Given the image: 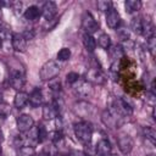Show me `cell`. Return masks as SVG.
<instances>
[{
  "instance_id": "6da1fadb",
  "label": "cell",
  "mask_w": 156,
  "mask_h": 156,
  "mask_svg": "<svg viewBox=\"0 0 156 156\" xmlns=\"http://www.w3.org/2000/svg\"><path fill=\"white\" fill-rule=\"evenodd\" d=\"M73 132L74 135L77 136V139L82 143V144H88L91 141V136H93V129L90 127V124L85 121H80L73 124Z\"/></svg>"
},
{
  "instance_id": "7a4b0ae2",
  "label": "cell",
  "mask_w": 156,
  "mask_h": 156,
  "mask_svg": "<svg viewBox=\"0 0 156 156\" xmlns=\"http://www.w3.org/2000/svg\"><path fill=\"white\" fill-rule=\"evenodd\" d=\"M58 73H60V65L54 60L46 61L39 69V77L44 82H49V80L56 78L58 76Z\"/></svg>"
},
{
  "instance_id": "3957f363",
  "label": "cell",
  "mask_w": 156,
  "mask_h": 156,
  "mask_svg": "<svg viewBox=\"0 0 156 156\" xmlns=\"http://www.w3.org/2000/svg\"><path fill=\"white\" fill-rule=\"evenodd\" d=\"M73 90H74V94L80 98V99H87L89 98L91 94H93V88H91V84L89 82H87L85 79H78L73 85H72Z\"/></svg>"
},
{
  "instance_id": "277c9868",
  "label": "cell",
  "mask_w": 156,
  "mask_h": 156,
  "mask_svg": "<svg viewBox=\"0 0 156 156\" xmlns=\"http://www.w3.org/2000/svg\"><path fill=\"white\" fill-rule=\"evenodd\" d=\"M82 28L84 29V32L87 34H91L95 33L99 29V23L96 22V20L94 18V16L90 12H84L83 17H82Z\"/></svg>"
},
{
  "instance_id": "5b68a950",
  "label": "cell",
  "mask_w": 156,
  "mask_h": 156,
  "mask_svg": "<svg viewBox=\"0 0 156 156\" xmlns=\"http://www.w3.org/2000/svg\"><path fill=\"white\" fill-rule=\"evenodd\" d=\"M85 80L89 82L90 84H99V85H101V84H104L106 82V76L102 73L101 69L93 67V68L88 69V72L85 73Z\"/></svg>"
},
{
  "instance_id": "8992f818",
  "label": "cell",
  "mask_w": 156,
  "mask_h": 156,
  "mask_svg": "<svg viewBox=\"0 0 156 156\" xmlns=\"http://www.w3.org/2000/svg\"><path fill=\"white\" fill-rule=\"evenodd\" d=\"M16 124H17V129L21 133H26L33 128L34 119L32 118V116H29L27 113H22L16 118Z\"/></svg>"
},
{
  "instance_id": "52a82bcc",
  "label": "cell",
  "mask_w": 156,
  "mask_h": 156,
  "mask_svg": "<svg viewBox=\"0 0 156 156\" xmlns=\"http://www.w3.org/2000/svg\"><path fill=\"white\" fill-rule=\"evenodd\" d=\"M117 145H118V149L121 150V152L127 155L133 150L134 143H133V139L128 134H121L117 139Z\"/></svg>"
},
{
  "instance_id": "ba28073f",
  "label": "cell",
  "mask_w": 156,
  "mask_h": 156,
  "mask_svg": "<svg viewBox=\"0 0 156 156\" xmlns=\"http://www.w3.org/2000/svg\"><path fill=\"white\" fill-rule=\"evenodd\" d=\"M106 24L111 28V29H117L119 23H121V16L117 11V9L115 7H111L107 12H106Z\"/></svg>"
},
{
  "instance_id": "9c48e42d",
  "label": "cell",
  "mask_w": 156,
  "mask_h": 156,
  "mask_svg": "<svg viewBox=\"0 0 156 156\" xmlns=\"http://www.w3.org/2000/svg\"><path fill=\"white\" fill-rule=\"evenodd\" d=\"M11 45L12 49L17 52H24L27 49V40L24 39V37L20 33H13L11 35Z\"/></svg>"
},
{
  "instance_id": "30bf717a",
  "label": "cell",
  "mask_w": 156,
  "mask_h": 156,
  "mask_svg": "<svg viewBox=\"0 0 156 156\" xmlns=\"http://www.w3.org/2000/svg\"><path fill=\"white\" fill-rule=\"evenodd\" d=\"M57 13V6L54 1H46L41 7V16L49 22L55 18Z\"/></svg>"
},
{
  "instance_id": "8fae6325",
  "label": "cell",
  "mask_w": 156,
  "mask_h": 156,
  "mask_svg": "<svg viewBox=\"0 0 156 156\" xmlns=\"http://www.w3.org/2000/svg\"><path fill=\"white\" fill-rule=\"evenodd\" d=\"M10 84H11V87L13 89L21 91V89L24 85V76H23V73L20 72V71H11Z\"/></svg>"
},
{
  "instance_id": "7c38bea8",
  "label": "cell",
  "mask_w": 156,
  "mask_h": 156,
  "mask_svg": "<svg viewBox=\"0 0 156 156\" xmlns=\"http://www.w3.org/2000/svg\"><path fill=\"white\" fill-rule=\"evenodd\" d=\"M112 146L107 139H100L95 146V151L98 156H110Z\"/></svg>"
},
{
  "instance_id": "4fadbf2b",
  "label": "cell",
  "mask_w": 156,
  "mask_h": 156,
  "mask_svg": "<svg viewBox=\"0 0 156 156\" xmlns=\"http://www.w3.org/2000/svg\"><path fill=\"white\" fill-rule=\"evenodd\" d=\"M43 93L39 88L34 89L30 94H29V98H28V102L32 107H39L41 104H43Z\"/></svg>"
},
{
  "instance_id": "5bb4252c",
  "label": "cell",
  "mask_w": 156,
  "mask_h": 156,
  "mask_svg": "<svg viewBox=\"0 0 156 156\" xmlns=\"http://www.w3.org/2000/svg\"><path fill=\"white\" fill-rule=\"evenodd\" d=\"M23 16H24V18L26 20H28V21H37L40 16H41V10L38 7V6H35V5H32V6H29V7H27L26 9V11H24V13H23Z\"/></svg>"
},
{
  "instance_id": "9a60e30c",
  "label": "cell",
  "mask_w": 156,
  "mask_h": 156,
  "mask_svg": "<svg viewBox=\"0 0 156 156\" xmlns=\"http://www.w3.org/2000/svg\"><path fill=\"white\" fill-rule=\"evenodd\" d=\"M101 121H102V123H104L106 127H108V128H115L116 126H118V121H117L107 110H105V111L102 112V115H101Z\"/></svg>"
},
{
  "instance_id": "2e32d148",
  "label": "cell",
  "mask_w": 156,
  "mask_h": 156,
  "mask_svg": "<svg viewBox=\"0 0 156 156\" xmlns=\"http://www.w3.org/2000/svg\"><path fill=\"white\" fill-rule=\"evenodd\" d=\"M28 98H29V95H28L27 93H24V91H18V93H16L15 99H13V105H15V107L22 108V107L28 102Z\"/></svg>"
},
{
  "instance_id": "e0dca14e",
  "label": "cell",
  "mask_w": 156,
  "mask_h": 156,
  "mask_svg": "<svg viewBox=\"0 0 156 156\" xmlns=\"http://www.w3.org/2000/svg\"><path fill=\"white\" fill-rule=\"evenodd\" d=\"M83 44L89 52H93L96 49V40L91 34H87V33L83 34Z\"/></svg>"
},
{
  "instance_id": "ac0fdd59",
  "label": "cell",
  "mask_w": 156,
  "mask_h": 156,
  "mask_svg": "<svg viewBox=\"0 0 156 156\" xmlns=\"http://www.w3.org/2000/svg\"><path fill=\"white\" fill-rule=\"evenodd\" d=\"M41 113H43V118L46 121H50V119H54L55 117H57V112L51 104H44Z\"/></svg>"
},
{
  "instance_id": "d6986e66",
  "label": "cell",
  "mask_w": 156,
  "mask_h": 156,
  "mask_svg": "<svg viewBox=\"0 0 156 156\" xmlns=\"http://www.w3.org/2000/svg\"><path fill=\"white\" fill-rule=\"evenodd\" d=\"M141 20H143V32H141V34L144 37H146V39L155 35V27H154L152 22L150 20H144V18H141Z\"/></svg>"
},
{
  "instance_id": "ffe728a7",
  "label": "cell",
  "mask_w": 156,
  "mask_h": 156,
  "mask_svg": "<svg viewBox=\"0 0 156 156\" xmlns=\"http://www.w3.org/2000/svg\"><path fill=\"white\" fill-rule=\"evenodd\" d=\"M108 52H110V56H111L115 61H117V60H119V58H122V57L124 56V50H123V48H122L119 44L111 45V46L108 48Z\"/></svg>"
},
{
  "instance_id": "44dd1931",
  "label": "cell",
  "mask_w": 156,
  "mask_h": 156,
  "mask_svg": "<svg viewBox=\"0 0 156 156\" xmlns=\"http://www.w3.org/2000/svg\"><path fill=\"white\" fill-rule=\"evenodd\" d=\"M129 27H130L133 33L141 34V32H143V20H141V17H133L130 20Z\"/></svg>"
},
{
  "instance_id": "7402d4cb",
  "label": "cell",
  "mask_w": 156,
  "mask_h": 156,
  "mask_svg": "<svg viewBox=\"0 0 156 156\" xmlns=\"http://www.w3.org/2000/svg\"><path fill=\"white\" fill-rule=\"evenodd\" d=\"M140 7H141V2L139 0H127L124 2V9L128 13L136 12L138 10H140Z\"/></svg>"
},
{
  "instance_id": "603a6c76",
  "label": "cell",
  "mask_w": 156,
  "mask_h": 156,
  "mask_svg": "<svg viewBox=\"0 0 156 156\" xmlns=\"http://www.w3.org/2000/svg\"><path fill=\"white\" fill-rule=\"evenodd\" d=\"M35 135H37V141L38 143H43L48 139V130H46V127L44 124H39L38 128H37V132H35Z\"/></svg>"
},
{
  "instance_id": "cb8c5ba5",
  "label": "cell",
  "mask_w": 156,
  "mask_h": 156,
  "mask_svg": "<svg viewBox=\"0 0 156 156\" xmlns=\"http://www.w3.org/2000/svg\"><path fill=\"white\" fill-rule=\"evenodd\" d=\"M98 44H99L100 48L107 50V49L111 46V39H110V35L106 34V33H102V34L99 37V39H98Z\"/></svg>"
},
{
  "instance_id": "d4e9b609",
  "label": "cell",
  "mask_w": 156,
  "mask_h": 156,
  "mask_svg": "<svg viewBox=\"0 0 156 156\" xmlns=\"http://www.w3.org/2000/svg\"><path fill=\"white\" fill-rule=\"evenodd\" d=\"M17 154H18V156H34L35 155V150L30 145H24V146L18 147Z\"/></svg>"
},
{
  "instance_id": "484cf974",
  "label": "cell",
  "mask_w": 156,
  "mask_h": 156,
  "mask_svg": "<svg viewBox=\"0 0 156 156\" xmlns=\"http://www.w3.org/2000/svg\"><path fill=\"white\" fill-rule=\"evenodd\" d=\"M51 143H52L56 147H58L60 145L63 144V134H62L61 130L57 129V130L54 132V134H52V136H51Z\"/></svg>"
},
{
  "instance_id": "4316f807",
  "label": "cell",
  "mask_w": 156,
  "mask_h": 156,
  "mask_svg": "<svg viewBox=\"0 0 156 156\" xmlns=\"http://www.w3.org/2000/svg\"><path fill=\"white\" fill-rule=\"evenodd\" d=\"M143 132H144L145 138L147 140H150L151 144H155V141H156V132H155V129L152 127H144Z\"/></svg>"
},
{
  "instance_id": "83f0119b",
  "label": "cell",
  "mask_w": 156,
  "mask_h": 156,
  "mask_svg": "<svg viewBox=\"0 0 156 156\" xmlns=\"http://www.w3.org/2000/svg\"><path fill=\"white\" fill-rule=\"evenodd\" d=\"M51 105H52V106H54V108L56 110L57 115H60V113L62 112L63 107H65V102H63L62 98H60V96H55V98H54V100H52V102H51Z\"/></svg>"
},
{
  "instance_id": "f1b7e54d",
  "label": "cell",
  "mask_w": 156,
  "mask_h": 156,
  "mask_svg": "<svg viewBox=\"0 0 156 156\" xmlns=\"http://www.w3.org/2000/svg\"><path fill=\"white\" fill-rule=\"evenodd\" d=\"M49 88L52 93L55 94H58L61 91V82L58 78H54L51 80H49Z\"/></svg>"
},
{
  "instance_id": "f546056e",
  "label": "cell",
  "mask_w": 156,
  "mask_h": 156,
  "mask_svg": "<svg viewBox=\"0 0 156 156\" xmlns=\"http://www.w3.org/2000/svg\"><path fill=\"white\" fill-rule=\"evenodd\" d=\"M96 6H98V10L101 11V12H107L111 7H112V2L108 1V0H99L96 2Z\"/></svg>"
},
{
  "instance_id": "4dcf8cb0",
  "label": "cell",
  "mask_w": 156,
  "mask_h": 156,
  "mask_svg": "<svg viewBox=\"0 0 156 156\" xmlns=\"http://www.w3.org/2000/svg\"><path fill=\"white\" fill-rule=\"evenodd\" d=\"M56 57H57L58 61H67V60L71 57V50H69L68 48H62V49L57 52Z\"/></svg>"
},
{
  "instance_id": "1f68e13d",
  "label": "cell",
  "mask_w": 156,
  "mask_h": 156,
  "mask_svg": "<svg viewBox=\"0 0 156 156\" xmlns=\"http://www.w3.org/2000/svg\"><path fill=\"white\" fill-rule=\"evenodd\" d=\"M146 46H147V50L150 51L151 56L154 57V56H155V49H156V37H155V35L147 38V40H146Z\"/></svg>"
},
{
  "instance_id": "d6a6232c",
  "label": "cell",
  "mask_w": 156,
  "mask_h": 156,
  "mask_svg": "<svg viewBox=\"0 0 156 156\" xmlns=\"http://www.w3.org/2000/svg\"><path fill=\"white\" fill-rule=\"evenodd\" d=\"M57 155V147L51 143L50 145H46L43 150V156H56Z\"/></svg>"
},
{
  "instance_id": "836d02e7",
  "label": "cell",
  "mask_w": 156,
  "mask_h": 156,
  "mask_svg": "<svg viewBox=\"0 0 156 156\" xmlns=\"http://www.w3.org/2000/svg\"><path fill=\"white\" fill-rule=\"evenodd\" d=\"M10 34H11V27H9L6 23H4V22L0 20V38H1V39L7 38Z\"/></svg>"
},
{
  "instance_id": "e575fe53",
  "label": "cell",
  "mask_w": 156,
  "mask_h": 156,
  "mask_svg": "<svg viewBox=\"0 0 156 156\" xmlns=\"http://www.w3.org/2000/svg\"><path fill=\"white\" fill-rule=\"evenodd\" d=\"M83 155L84 156H96V151H95V146H93L90 143L84 144V149H83Z\"/></svg>"
},
{
  "instance_id": "d590c367",
  "label": "cell",
  "mask_w": 156,
  "mask_h": 156,
  "mask_svg": "<svg viewBox=\"0 0 156 156\" xmlns=\"http://www.w3.org/2000/svg\"><path fill=\"white\" fill-rule=\"evenodd\" d=\"M79 78H80V77H79L78 73H76V72H69V73L66 76V82H67V84L73 85Z\"/></svg>"
},
{
  "instance_id": "8d00e7d4",
  "label": "cell",
  "mask_w": 156,
  "mask_h": 156,
  "mask_svg": "<svg viewBox=\"0 0 156 156\" xmlns=\"http://www.w3.org/2000/svg\"><path fill=\"white\" fill-rule=\"evenodd\" d=\"M10 112H11V107H10V105H7V104H5V102H1L0 104V117H7L9 115H10Z\"/></svg>"
},
{
  "instance_id": "74e56055",
  "label": "cell",
  "mask_w": 156,
  "mask_h": 156,
  "mask_svg": "<svg viewBox=\"0 0 156 156\" xmlns=\"http://www.w3.org/2000/svg\"><path fill=\"white\" fill-rule=\"evenodd\" d=\"M117 35L121 40H128L129 39V30L126 28H117Z\"/></svg>"
},
{
  "instance_id": "f35d334b",
  "label": "cell",
  "mask_w": 156,
  "mask_h": 156,
  "mask_svg": "<svg viewBox=\"0 0 156 156\" xmlns=\"http://www.w3.org/2000/svg\"><path fill=\"white\" fill-rule=\"evenodd\" d=\"M22 35L24 37V39L26 40H30V39H33L34 38V32H33V29H27V30H24L23 33H22Z\"/></svg>"
},
{
  "instance_id": "ab89813d",
  "label": "cell",
  "mask_w": 156,
  "mask_h": 156,
  "mask_svg": "<svg viewBox=\"0 0 156 156\" xmlns=\"http://www.w3.org/2000/svg\"><path fill=\"white\" fill-rule=\"evenodd\" d=\"M68 156H84V155H83V152H82V151L73 150V151H71V152H69V155H68Z\"/></svg>"
},
{
  "instance_id": "60d3db41",
  "label": "cell",
  "mask_w": 156,
  "mask_h": 156,
  "mask_svg": "<svg viewBox=\"0 0 156 156\" xmlns=\"http://www.w3.org/2000/svg\"><path fill=\"white\" fill-rule=\"evenodd\" d=\"M1 102H4V101H2V94L0 93V104H1Z\"/></svg>"
},
{
  "instance_id": "b9f144b4",
  "label": "cell",
  "mask_w": 156,
  "mask_h": 156,
  "mask_svg": "<svg viewBox=\"0 0 156 156\" xmlns=\"http://www.w3.org/2000/svg\"><path fill=\"white\" fill-rule=\"evenodd\" d=\"M1 154H2V146L0 145V156H1Z\"/></svg>"
},
{
  "instance_id": "7bdbcfd3",
  "label": "cell",
  "mask_w": 156,
  "mask_h": 156,
  "mask_svg": "<svg viewBox=\"0 0 156 156\" xmlns=\"http://www.w3.org/2000/svg\"><path fill=\"white\" fill-rule=\"evenodd\" d=\"M56 156H63V155H60V154H57V155H56Z\"/></svg>"
}]
</instances>
